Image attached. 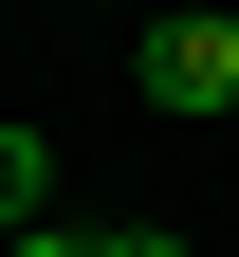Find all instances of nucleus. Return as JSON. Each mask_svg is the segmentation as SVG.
Instances as JSON below:
<instances>
[{
  "instance_id": "obj_1",
  "label": "nucleus",
  "mask_w": 239,
  "mask_h": 257,
  "mask_svg": "<svg viewBox=\"0 0 239 257\" xmlns=\"http://www.w3.org/2000/svg\"><path fill=\"white\" fill-rule=\"evenodd\" d=\"M129 74H147V110H202V128H239V19H202V0H166Z\"/></svg>"
},
{
  "instance_id": "obj_5",
  "label": "nucleus",
  "mask_w": 239,
  "mask_h": 257,
  "mask_svg": "<svg viewBox=\"0 0 239 257\" xmlns=\"http://www.w3.org/2000/svg\"><path fill=\"white\" fill-rule=\"evenodd\" d=\"M0 239H19V220H0Z\"/></svg>"
},
{
  "instance_id": "obj_2",
  "label": "nucleus",
  "mask_w": 239,
  "mask_h": 257,
  "mask_svg": "<svg viewBox=\"0 0 239 257\" xmlns=\"http://www.w3.org/2000/svg\"><path fill=\"white\" fill-rule=\"evenodd\" d=\"M55 202V147H37V128H0V220H37Z\"/></svg>"
},
{
  "instance_id": "obj_3",
  "label": "nucleus",
  "mask_w": 239,
  "mask_h": 257,
  "mask_svg": "<svg viewBox=\"0 0 239 257\" xmlns=\"http://www.w3.org/2000/svg\"><path fill=\"white\" fill-rule=\"evenodd\" d=\"M0 257H111V239H74V220H19V239H0Z\"/></svg>"
},
{
  "instance_id": "obj_4",
  "label": "nucleus",
  "mask_w": 239,
  "mask_h": 257,
  "mask_svg": "<svg viewBox=\"0 0 239 257\" xmlns=\"http://www.w3.org/2000/svg\"><path fill=\"white\" fill-rule=\"evenodd\" d=\"M111 257H184V239H111Z\"/></svg>"
}]
</instances>
